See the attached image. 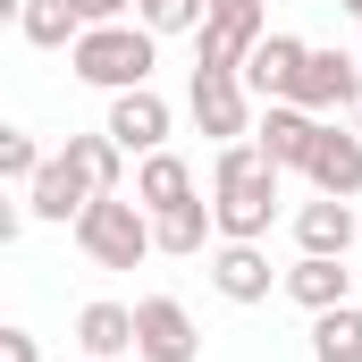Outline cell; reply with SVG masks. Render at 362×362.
I'll use <instances>...</instances> for the list:
<instances>
[{"instance_id": "21", "label": "cell", "mask_w": 362, "mask_h": 362, "mask_svg": "<svg viewBox=\"0 0 362 362\" xmlns=\"http://www.w3.org/2000/svg\"><path fill=\"white\" fill-rule=\"evenodd\" d=\"M329 354H362V312L354 303H337V312L312 320V362H329Z\"/></svg>"}, {"instance_id": "8", "label": "cell", "mask_w": 362, "mask_h": 362, "mask_svg": "<svg viewBox=\"0 0 362 362\" xmlns=\"http://www.w3.org/2000/svg\"><path fill=\"white\" fill-rule=\"evenodd\" d=\"M303 59H312V42H295V34H262V42H253V59H245V85H253V101H295V85H303Z\"/></svg>"}, {"instance_id": "24", "label": "cell", "mask_w": 362, "mask_h": 362, "mask_svg": "<svg viewBox=\"0 0 362 362\" xmlns=\"http://www.w3.org/2000/svg\"><path fill=\"white\" fill-rule=\"evenodd\" d=\"M0 362H42V346H34L25 329H0Z\"/></svg>"}, {"instance_id": "5", "label": "cell", "mask_w": 362, "mask_h": 362, "mask_svg": "<svg viewBox=\"0 0 362 362\" xmlns=\"http://www.w3.org/2000/svg\"><path fill=\"white\" fill-rule=\"evenodd\" d=\"M185 110H194V127H202L211 144H245V135H253V118H262V101H253L245 76H202V68H194Z\"/></svg>"}, {"instance_id": "26", "label": "cell", "mask_w": 362, "mask_h": 362, "mask_svg": "<svg viewBox=\"0 0 362 362\" xmlns=\"http://www.w3.org/2000/svg\"><path fill=\"white\" fill-rule=\"evenodd\" d=\"M337 8H346V17H354V25H362V0H337Z\"/></svg>"}, {"instance_id": "29", "label": "cell", "mask_w": 362, "mask_h": 362, "mask_svg": "<svg viewBox=\"0 0 362 362\" xmlns=\"http://www.w3.org/2000/svg\"><path fill=\"white\" fill-rule=\"evenodd\" d=\"M354 110H362V101H354ZM354 127H362V118H354Z\"/></svg>"}, {"instance_id": "7", "label": "cell", "mask_w": 362, "mask_h": 362, "mask_svg": "<svg viewBox=\"0 0 362 362\" xmlns=\"http://www.w3.org/2000/svg\"><path fill=\"white\" fill-rule=\"evenodd\" d=\"M303 177H312V194H337V202H354V194H362V127H329V118H320Z\"/></svg>"}, {"instance_id": "12", "label": "cell", "mask_w": 362, "mask_h": 362, "mask_svg": "<svg viewBox=\"0 0 362 362\" xmlns=\"http://www.w3.org/2000/svg\"><path fill=\"white\" fill-rule=\"evenodd\" d=\"M295 101H303L312 118H329V110L362 101V68L346 59V51H312V59H303V85H295Z\"/></svg>"}, {"instance_id": "4", "label": "cell", "mask_w": 362, "mask_h": 362, "mask_svg": "<svg viewBox=\"0 0 362 362\" xmlns=\"http://www.w3.org/2000/svg\"><path fill=\"white\" fill-rule=\"evenodd\" d=\"M262 34H270V25H262V0H253V8H211V17L194 25V68H202V76H245V59H253Z\"/></svg>"}, {"instance_id": "11", "label": "cell", "mask_w": 362, "mask_h": 362, "mask_svg": "<svg viewBox=\"0 0 362 362\" xmlns=\"http://www.w3.org/2000/svg\"><path fill=\"white\" fill-rule=\"evenodd\" d=\"M211 286H219L228 303H262V295H270V253H262L253 236H219V253H211Z\"/></svg>"}, {"instance_id": "16", "label": "cell", "mask_w": 362, "mask_h": 362, "mask_svg": "<svg viewBox=\"0 0 362 362\" xmlns=\"http://www.w3.org/2000/svg\"><path fill=\"white\" fill-rule=\"evenodd\" d=\"M135 202L160 219V211H177V202H202V194H194V169H185L177 152H144V169H135Z\"/></svg>"}, {"instance_id": "22", "label": "cell", "mask_w": 362, "mask_h": 362, "mask_svg": "<svg viewBox=\"0 0 362 362\" xmlns=\"http://www.w3.org/2000/svg\"><path fill=\"white\" fill-rule=\"evenodd\" d=\"M42 160H51V152H42V144H34V135H17V127H8V135H0V177L17 185V194H25V185L42 177Z\"/></svg>"}, {"instance_id": "25", "label": "cell", "mask_w": 362, "mask_h": 362, "mask_svg": "<svg viewBox=\"0 0 362 362\" xmlns=\"http://www.w3.org/2000/svg\"><path fill=\"white\" fill-rule=\"evenodd\" d=\"M118 8H127V0H76V17H85V25H118ZM135 8H144V0H135Z\"/></svg>"}, {"instance_id": "15", "label": "cell", "mask_w": 362, "mask_h": 362, "mask_svg": "<svg viewBox=\"0 0 362 362\" xmlns=\"http://www.w3.org/2000/svg\"><path fill=\"white\" fill-rule=\"evenodd\" d=\"M76 346H85L93 362L135 354V303H85V312H76Z\"/></svg>"}, {"instance_id": "6", "label": "cell", "mask_w": 362, "mask_h": 362, "mask_svg": "<svg viewBox=\"0 0 362 362\" xmlns=\"http://www.w3.org/2000/svg\"><path fill=\"white\" fill-rule=\"evenodd\" d=\"M135 354L144 362H194L202 354V329H194V312L177 295H144L135 303Z\"/></svg>"}, {"instance_id": "14", "label": "cell", "mask_w": 362, "mask_h": 362, "mask_svg": "<svg viewBox=\"0 0 362 362\" xmlns=\"http://www.w3.org/2000/svg\"><path fill=\"white\" fill-rule=\"evenodd\" d=\"M295 245H303V253H337V262H346V245H354V202L312 194V202L295 211Z\"/></svg>"}, {"instance_id": "17", "label": "cell", "mask_w": 362, "mask_h": 362, "mask_svg": "<svg viewBox=\"0 0 362 362\" xmlns=\"http://www.w3.org/2000/svg\"><path fill=\"white\" fill-rule=\"evenodd\" d=\"M286 295H295L312 320H320V312H337V303H346V270H337V253H303V262L286 270Z\"/></svg>"}, {"instance_id": "27", "label": "cell", "mask_w": 362, "mask_h": 362, "mask_svg": "<svg viewBox=\"0 0 362 362\" xmlns=\"http://www.w3.org/2000/svg\"><path fill=\"white\" fill-rule=\"evenodd\" d=\"M211 8H253V0H211Z\"/></svg>"}, {"instance_id": "1", "label": "cell", "mask_w": 362, "mask_h": 362, "mask_svg": "<svg viewBox=\"0 0 362 362\" xmlns=\"http://www.w3.org/2000/svg\"><path fill=\"white\" fill-rule=\"evenodd\" d=\"M278 169L262 144H219V160H211V211H219V236H270L278 219Z\"/></svg>"}, {"instance_id": "3", "label": "cell", "mask_w": 362, "mask_h": 362, "mask_svg": "<svg viewBox=\"0 0 362 362\" xmlns=\"http://www.w3.org/2000/svg\"><path fill=\"white\" fill-rule=\"evenodd\" d=\"M76 245H85L93 270H135L144 253H160V236H152V211L144 202H127V194H101L85 202V219H76Z\"/></svg>"}, {"instance_id": "13", "label": "cell", "mask_w": 362, "mask_h": 362, "mask_svg": "<svg viewBox=\"0 0 362 362\" xmlns=\"http://www.w3.org/2000/svg\"><path fill=\"white\" fill-rule=\"evenodd\" d=\"M85 202H101V194L76 177V160H68V152H51V160H42V177L25 185V211H34V219H85Z\"/></svg>"}, {"instance_id": "2", "label": "cell", "mask_w": 362, "mask_h": 362, "mask_svg": "<svg viewBox=\"0 0 362 362\" xmlns=\"http://www.w3.org/2000/svg\"><path fill=\"white\" fill-rule=\"evenodd\" d=\"M152 42H160L152 25H85L76 51H68V68L101 93H135V85H152V59H160Z\"/></svg>"}, {"instance_id": "20", "label": "cell", "mask_w": 362, "mask_h": 362, "mask_svg": "<svg viewBox=\"0 0 362 362\" xmlns=\"http://www.w3.org/2000/svg\"><path fill=\"white\" fill-rule=\"evenodd\" d=\"M68 160H76V177L93 194H118V160H127V144L101 127V135H68Z\"/></svg>"}, {"instance_id": "9", "label": "cell", "mask_w": 362, "mask_h": 362, "mask_svg": "<svg viewBox=\"0 0 362 362\" xmlns=\"http://www.w3.org/2000/svg\"><path fill=\"white\" fill-rule=\"evenodd\" d=\"M127 152H169V101L152 85H135V93H110V118H101Z\"/></svg>"}, {"instance_id": "10", "label": "cell", "mask_w": 362, "mask_h": 362, "mask_svg": "<svg viewBox=\"0 0 362 362\" xmlns=\"http://www.w3.org/2000/svg\"><path fill=\"white\" fill-rule=\"evenodd\" d=\"M312 135H320V118L303 101H262V118H253V144L270 152L278 169H303L312 160Z\"/></svg>"}, {"instance_id": "28", "label": "cell", "mask_w": 362, "mask_h": 362, "mask_svg": "<svg viewBox=\"0 0 362 362\" xmlns=\"http://www.w3.org/2000/svg\"><path fill=\"white\" fill-rule=\"evenodd\" d=\"M329 362H362V354H329Z\"/></svg>"}, {"instance_id": "19", "label": "cell", "mask_w": 362, "mask_h": 362, "mask_svg": "<svg viewBox=\"0 0 362 362\" xmlns=\"http://www.w3.org/2000/svg\"><path fill=\"white\" fill-rule=\"evenodd\" d=\"M152 236H160V253H202V245L219 236V211H211V202H177V211L152 219Z\"/></svg>"}, {"instance_id": "18", "label": "cell", "mask_w": 362, "mask_h": 362, "mask_svg": "<svg viewBox=\"0 0 362 362\" xmlns=\"http://www.w3.org/2000/svg\"><path fill=\"white\" fill-rule=\"evenodd\" d=\"M17 34H25L34 51H76V34H85V17H76V0H25V17H17Z\"/></svg>"}, {"instance_id": "23", "label": "cell", "mask_w": 362, "mask_h": 362, "mask_svg": "<svg viewBox=\"0 0 362 362\" xmlns=\"http://www.w3.org/2000/svg\"><path fill=\"white\" fill-rule=\"evenodd\" d=\"M202 17H211V0H144V25L152 34H194Z\"/></svg>"}]
</instances>
